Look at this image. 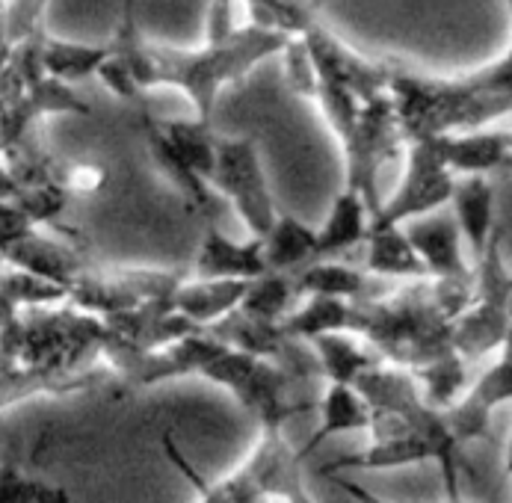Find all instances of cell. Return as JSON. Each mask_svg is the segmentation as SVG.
Instances as JSON below:
<instances>
[{"mask_svg": "<svg viewBox=\"0 0 512 503\" xmlns=\"http://www.w3.org/2000/svg\"><path fill=\"white\" fill-rule=\"evenodd\" d=\"M246 285L249 282H240V279H193L187 273V279L169 296V305L172 311H178L181 317L205 329L240 305Z\"/></svg>", "mask_w": 512, "mask_h": 503, "instance_id": "4fadbf2b", "label": "cell"}, {"mask_svg": "<svg viewBox=\"0 0 512 503\" xmlns=\"http://www.w3.org/2000/svg\"><path fill=\"white\" fill-rule=\"evenodd\" d=\"M453 219L459 225L462 240L468 243V252L474 264L483 258L489 240L495 237V187L489 175H456L453 184Z\"/></svg>", "mask_w": 512, "mask_h": 503, "instance_id": "7c38bea8", "label": "cell"}, {"mask_svg": "<svg viewBox=\"0 0 512 503\" xmlns=\"http://www.w3.org/2000/svg\"><path fill=\"white\" fill-rule=\"evenodd\" d=\"M512 273L504 261L501 228L489 240L483 258L474 264V293L465 311L453 320V350L465 364L501 350L510 332Z\"/></svg>", "mask_w": 512, "mask_h": 503, "instance_id": "52a82bcc", "label": "cell"}, {"mask_svg": "<svg viewBox=\"0 0 512 503\" xmlns=\"http://www.w3.org/2000/svg\"><path fill=\"white\" fill-rule=\"evenodd\" d=\"M367 424H370V409H367L365 397L353 385L329 382V391L320 403V427L311 432L308 444L299 450V459L314 453L326 438H332L338 432H367Z\"/></svg>", "mask_w": 512, "mask_h": 503, "instance_id": "e0dca14e", "label": "cell"}, {"mask_svg": "<svg viewBox=\"0 0 512 503\" xmlns=\"http://www.w3.org/2000/svg\"><path fill=\"white\" fill-rule=\"evenodd\" d=\"M231 202V208L243 219L252 237L264 240L276 225V202L264 178L261 154L255 140H217L214 169L208 178Z\"/></svg>", "mask_w": 512, "mask_h": 503, "instance_id": "ba28073f", "label": "cell"}, {"mask_svg": "<svg viewBox=\"0 0 512 503\" xmlns=\"http://www.w3.org/2000/svg\"><path fill=\"white\" fill-rule=\"evenodd\" d=\"M163 450L196 489V503H267V498L279 501L285 483L302 471L299 453L285 441V427H264L255 453L220 483H211L196 471V465L178 450L172 432H166Z\"/></svg>", "mask_w": 512, "mask_h": 503, "instance_id": "5b68a950", "label": "cell"}, {"mask_svg": "<svg viewBox=\"0 0 512 503\" xmlns=\"http://www.w3.org/2000/svg\"><path fill=\"white\" fill-rule=\"evenodd\" d=\"M350 385L365 397L370 409V444L362 453L329 462L323 477L338 471H385L418 462H439L447 503L465 501L462 471H468V465L462 462V444L447 427L444 409L427 403L418 379L409 370L379 361L376 367L359 373Z\"/></svg>", "mask_w": 512, "mask_h": 503, "instance_id": "3957f363", "label": "cell"}, {"mask_svg": "<svg viewBox=\"0 0 512 503\" xmlns=\"http://www.w3.org/2000/svg\"><path fill=\"white\" fill-rule=\"evenodd\" d=\"M456 184V172L441 160L430 140H415L406 145V172L400 187L388 202H379V211L370 216L367 231L403 228L418 216L433 214L450 202Z\"/></svg>", "mask_w": 512, "mask_h": 503, "instance_id": "9c48e42d", "label": "cell"}, {"mask_svg": "<svg viewBox=\"0 0 512 503\" xmlns=\"http://www.w3.org/2000/svg\"><path fill=\"white\" fill-rule=\"evenodd\" d=\"M367 222H370L367 202L356 190L344 187L335 196L332 211L326 216L323 228L317 231L311 264L314 261H332L335 255H341V252H347L353 246H362L367 237Z\"/></svg>", "mask_w": 512, "mask_h": 503, "instance_id": "5bb4252c", "label": "cell"}, {"mask_svg": "<svg viewBox=\"0 0 512 503\" xmlns=\"http://www.w3.org/2000/svg\"><path fill=\"white\" fill-rule=\"evenodd\" d=\"M107 57H110V45H72V42H57L51 36L42 45L45 72L69 86L89 74H98Z\"/></svg>", "mask_w": 512, "mask_h": 503, "instance_id": "ffe728a7", "label": "cell"}, {"mask_svg": "<svg viewBox=\"0 0 512 503\" xmlns=\"http://www.w3.org/2000/svg\"><path fill=\"white\" fill-rule=\"evenodd\" d=\"M140 122L146 128L148 154L154 166L175 184L184 196L187 211L205 216V222H217V199L208 190V178L214 169L217 140L211 137V125L199 119H160L151 110L140 107Z\"/></svg>", "mask_w": 512, "mask_h": 503, "instance_id": "8992f818", "label": "cell"}, {"mask_svg": "<svg viewBox=\"0 0 512 503\" xmlns=\"http://www.w3.org/2000/svg\"><path fill=\"white\" fill-rule=\"evenodd\" d=\"M308 344L317 353L320 367H323V376L329 382L350 385L359 373H365V370L376 367L382 361L362 338L347 335V332H323V335L311 338Z\"/></svg>", "mask_w": 512, "mask_h": 503, "instance_id": "ac0fdd59", "label": "cell"}, {"mask_svg": "<svg viewBox=\"0 0 512 503\" xmlns=\"http://www.w3.org/2000/svg\"><path fill=\"white\" fill-rule=\"evenodd\" d=\"M365 273L376 276V279H394V282L430 279L403 228L367 231Z\"/></svg>", "mask_w": 512, "mask_h": 503, "instance_id": "2e32d148", "label": "cell"}, {"mask_svg": "<svg viewBox=\"0 0 512 503\" xmlns=\"http://www.w3.org/2000/svg\"><path fill=\"white\" fill-rule=\"evenodd\" d=\"M512 18V0H504ZM388 86L406 143L486 131L512 116V36L501 60L462 77H430L388 60Z\"/></svg>", "mask_w": 512, "mask_h": 503, "instance_id": "277c9868", "label": "cell"}, {"mask_svg": "<svg viewBox=\"0 0 512 503\" xmlns=\"http://www.w3.org/2000/svg\"><path fill=\"white\" fill-rule=\"evenodd\" d=\"M314 240L317 231L308 228L291 214H279L270 234L261 240L264 243V261L267 273H293L305 264H311L314 255Z\"/></svg>", "mask_w": 512, "mask_h": 503, "instance_id": "d6986e66", "label": "cell"}, {"mask_svg": "<svg viewBox=\"0 0 512 503\" xmlns=\"http://www.w3.org/2000/svg\"><path fill=\"white\" fill-rule=\"evenodd\" d=\"M243 3L252 15L249 24L282 30L293 39H299L314 24H320L317 0H243Z\"/></svg>", "mask_w": 512, "mask_h": 503, "instance_id": "44dd1931", "label": "cell"}, {"mask_svg": "<svg viewBox=\"0 0 512 503\" xmlns=\"http://www.w3.org/2000/svg\"><path fill=\"white\" fill-rule=\"evenodd\" d=\"M412 249L418 252L430 279H468L474 267H468L462 252V234L456 219L447 214H427L403 225Z\"/></svg>", "mask_w": 512, "mask_h": 503, "instance_id": "30bf717a", "label": "cell"}, {"mask_svg": "<svg viewBox=\"0 0 512 503\" xmlns=\"http://www.w3.org/2000/svg\"><path fill=\"white\" fill-rule=\"evenodd\" d=\"M507 477H512V435L510 444H507Z\"/></svg>", "mask_w": 512, "mask_h": 503, "instance_id": "cb8c5ba5", "label": "cell"}, {"mask_svg": "<svg viewBox=\"0 0 512 503\" xmlns=\"http://www.w3.org/2000/svg\"><path fill=\"white\" fill-rule=\"evenodd\" d=\"M498 137V169H512V128L495 131Z\"/></svg>", "mask_w": 512, "mask_h": 503, "instance_id": "603a6c76", "label": "cell"}, {"mask_svg": "<svg viewBox=\"0 0 512 503\" xmlns=\"http://www.w3.org/2000/svg\"><path fill=\"white\" fill-rule=\"evenodd\" d=\"M293 36L282 30L240 24L231 33L211 36L202 48H175L151 42L140 33L134 0H125L122 24L110 42V57L101 63L98 77L125 101L146 107L143 92L154 86L181 89L202 125H211L217 98L228 83L243 80L258 63L291 48Z\"/></svg>", "mask_w": 512, "mask_h": 503, "instance_id": "6da1fadb", "label": "cell"}, {"mask_svg": "<svg viewBox=\"0 0 512 503\" xmlns=\"http://www.w3.org/2000/svg\"><path fill=\"white\" fill-rule=\"evenodd\" d=\"M267 273L264 243L252 237L249 243H237L225 237L217 222H205V237L199 243L196 264L190 270L193 279H240L252 282Z\"/></svg>", "mask_w": 512, "mask_h": 503, "instance_id": "8fae6325", "label": "cell"}, {"mask_svg": "<svg viewBox=\"0 0 512 503\" xmlns=\"http://www.w3.org/2000/svg\"><path fill=\"white\" fill-rule=\"evenodd\" d=\"M101 359L125 388H143L187 373L205 376L208 382L228 388L240 406L261 421V430L285 427L291 418L314 409V403L305 397V379L273 361L231 347L205 329L151 353H134L104 341Z\"/></svg>", "mask_w": 512, "mask_h": 503, "instance_id": "7a4b0ae2", "label": "cell"}, {"mask_svg": "<svg viewBox=\"0 0 512 503\" xmlns=\"http://www.w3.org/2000/svg\"><path fill=\"white\" fill-rule=\"evenodd\" d=\"M329 480H332L338 489H344V495H350L356 503H391V501H385V498H379V495H373V492H367L365 486H359V483H353V480H347V477L329 474ZM459 503H465V501H459Z\"/></svg>", "mask_w": 512, "mask_h": 503, "instance_id": "7402d4cb", "label": "cell"}, {"mask_svg": "<svg viewBox=\"0 0 512 503\" xmlns=\"http://www.w3.org/2000/svg\"><path fill=\"white\" fill-rule=\"evenodd\" d=\"M296 296H338V299H362L382 290L385 279H376L365 270L338 264V261H314L288 273Z\"/></svg>", "mask_w": 512, "mask_h": 503, "instance_id": "9a60e30c", "label": "cell"}]
</instances>
